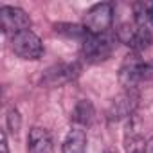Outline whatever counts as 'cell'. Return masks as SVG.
<instances>
[{
	"mask_svg": "<svg viewBox=\"0 0 153 153\" xmlns=\"http://www.w3.org/2000/svg\"><path fill=\"white\" fill-rule=\"evenodd\" d=\"M0 149H2V153H9V146H7V135H6V131H2V142H0Z\"/></svg>",
	"mask_w": 153,
	"mask_h": 153,
	"instance_id": "16",
	"label": "cell"
},
{
	"mask_svg": "<svg viewBox=\"0 0 153 153\" xmlns=\"http://www.w3.org/2000/svg\"><path fill=\"white\" fill-rule=\"evenodd\" d=\"M0 27L6 34H18L22 31H27L31 27L29 15L15 6H2L0 7Z\"/></svg>",
	"mask_w": 153,
	"mask_h": 153,
	"instance_id": "5",
	"label": "cell"
},
{
	"mask_svg": "<svg viewBox=\"0 0 153 153\" xmlns=\"http://www.w3.org/2000/svg\"><path fill=\"white\" fill-rule=\"evenodd\" d=\"M54 29H56V33L65 34V36H68V38H85V36L88 34L85 27L76 25V24H56Z\"/></svg>",
	"mask_w": 153,
	"mask_h": 153,
	"instance_id": "13",
	"label": "cell"
},
{
	"mask_svg": "<svg viewBox=\"0 0 153 153\" xmlns=\"http://www.w3.org/2000/svg\"><path fill=\"white\" fill-rule=\"evenodd\" d=\"M29 153H52V140L45 128H33L29 131Z\"/></svg>",
	"mask_w": 153,
	"mask_h": 153,
	"instance_id": "9",
	"label": "cell"
},
{
	"mask_svg": "<svg viewBox=\"0 0 153 153\" xmlns=\"http://www.w3.org/2000/svg\"><path fill=\"white\" fill-rule=\"evenodd\" d=\"M114 22V7L110 2H101L92 6L85 18H83V27L87 29L88 34H105Z\"/></svg>",
	"mask_w": 153,
	"mask_h": 153,
	"instance_id": "2",
	"label": "cell"
},
{
	"mask_svg": "<svg viewBox=\"0 0 153 153\" xmlns=\"http://www.w3.org/2000/svg\"><path fill=\"white\" fill-rule=\"evenodd\" d=\"M83 58L88 63H101L114 52V43L106 34H87L81 45Z\"/></svg>",
	"mask_w": 153,
	"mask_h": 153,
	"instance_id": "3",
	"label": "cell"
},
{
	"mask_svg": "<svg viewBox=\"0 0 153 153\" xmlns=\"http://www.w3.org/2000/svg\"><path fill=\"white\" fill-rule=\"evenodd\" d=\"M79 72H81V65L76 63V61L52 65V67H49V68L43 72V76H42V85L51 87V88L61 87V85H65V83L76 79V78L79 76Z\"/></svg>",
	"mask_w": 153,
	"mask_h": 153,
	"instance_id": "6",
	"label": "cell"
},
{
	"mask_svg": "<svg viewBox=\"0 0 153 153\" xmlns=\"http://www.w3.org/2000/svg\"><path fill=\"white\" fill-rule=\"evenodd\" d=\"M126 153H146V140L139 133L126 135Z\"/></svg>",
	"mask_w": 153,
	"mask_h": 153,
	"instance_id": "14",
	"label": "cell"
},
{
	"mask_svg": "<svg viewBox=\"0 0 153 153\" xmlns=\"http://www.w3.org/2000/svg\"><path fill=\"white\" fill-rule=\"evenodd\" d=\"M20 126H22V117H20L18 110L11 106V108L7 110V130L16 135V133L20 131Z\"/></svg>",
	"mask_w": 153,
	"mask_h": 153,
	"instance_id": "15",
	"label": "cell"
},
{
	"mask_svg": "<svg viewBox=\"0 0 153 153\" xmlns=\"http://www.w3.org/2000/svg\"><path fill=\"white\" fill-rule=\"evenodd\" d=\"M92 119H94V106H92V103L87 101V99L78 101V105H76L74 110H72V121L81 124V126H88L92 123Z\"/></svg>",
	"mask_w": 153,
	"mask_h": 153,
	"instance_id": "12",
	"label": "cell"
},
{
	"mask_svg": "<svg viewBox=\"0 0 153 153\" xmlns=\"http://www.w3.org/2000/svg\"><path fill=\"white\" fill-rule=\"evenodd\" d=\"M153 78V61H140L137 56H128L119 72V81L126 90H131L142 81Z\"/></svg>",
	"mask_w": 153,
	"mask_h": 153,
	"instance_id": "1",
	"label": "cell"
},
{
	"mask_svg": "<svg viewBox=\"0 0 153 153\" xmlns=\"http://www.w3.org/2000/svg\"><path fill=\"white\" fill-rule=\"evenodd\" d=\"M117 38L128 45L130 49L140 52L144 49H148L153 42V33L149 29H144V27H139V25H133V24H123L117 31Z\"/></svg>",
	"mask_w": 153,
	"mask_h": 153,
	"instance_id": "7",
	"label": "cell"
},
{
	"mask_svg": "<svg viewBox=\"0 0 153 153\" xmlns=\"http://www.w3.org/2000/svg\"><path fill=\"white\" fill-rule=\"evenodd\" d=\"M11 49L24 59H38L43 54V43L31 29L11 36Z\"/></svg>",
	"mask_w": 153,
	"mask_h": 153,
	"instance_id": "4",
	"label": "cell"
},
{
	"mask_svg": "<svg viewBox=\"0 0 153 153\" xmlns=\"http://www.w3.org/2000/svg\"><path fill=\"white\" fill-rule=\"evenodd\" d=\"M137 101H139V96L133 90H126L121 96H117L106 112L108 121H119V119L130 117L137 108Z\"/></svg>",
	"mask_w": 153,
	"mask_h": 153,
	"instance_id": "8",
	"label": "cell"
},
{
	"mask_svg": "<svg viewBox=\"0 0 153 153\" xmlns=\"http://www.w3.org/2000/svg\"><path fill=\"white\" fill-rule=\"evenodd\" d=\"M85 148H87V135L83 130L76 128V130L68 131V135L63 142L61 153H85Z\"/></svg>",
	"mask_w": 153,
	"mask_h": 153,
	"instance_id": "11",
	"label": "cell"
},
{
	"mask_svg": "<svg viewBox=\"0 0 153 153\" xmlns=\"http://www.w3.org/2000/svg\"><path fill=\"white\" fill-rule=\"evenodd\" d=\"M135 25L153 31V0H140L131 6Z\"/></svg>",
	"mask_w": 153,
	"mask_h": 153,
	"instance_id": "10",
	"label": "cell"
}]
</instances>
